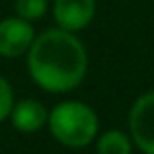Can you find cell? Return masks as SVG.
I'll return each instance as SVG.
<instances>
[{"mask_svg":"<svg viewBox=\"0 0 154 154\" xmlns=\"http://www.w3.org/2000/svg\"><path fill=\"white\" fill-rule=\"evenodd\" d=\"M47 0H16V12L23 20H37L45 14Z\"/></svg>","mask_w":154,"mask_h":154,"instance_id":"cell-8","label":"cell"},{"mask_svg":"<svg viewBox=\"0 0 154 154\" xmlns=\"http://www.w3.org/2000/svg\"><path fill=\"white\" fill-rule=\"evenodd\" d=\"M14 107V98H12V88L6 80L0 76V121H4L10 115Z\"/></svg>","mask_w":154,"mask_h":154,"instance_id":"cell-9","label":"cell"},{"mask_svg":"<svg viewBox=\"0 0 154 154\" xmlns=\"http://www.w3.org/2000/svg\"><path fill=\"white\" fill-rule=\"evenodd\" d=\"M129 127L140 150L154 154V92L140 96L135 102L129 117Z\"/></svg>","mask_w":154,"mask_h":154,"instance_id":"cell-3","label":"cell"},{"mask_svg":"<svg viewBox=\"0 0 154 154\" xmlns=\"http://www.w3.org/2000/svg\"><path fill=\"white\" fill-rule=\"evenodd\" d=\"M94 14V0H55V20L66 31H78L86 27Z\"/></svg>","mask_w":154,"mask_h":154,"instance_id":"cell-5","label":"cell"},{"mask_svg":"<svg viewBox=\"0 0 154 154\" xmlns=\"http://www.w3.org/2000/svg\"><path fill=\"white\" fill-rule=\"evenodd\" d=\"M10 115H12L14 127L20 129V131H23V133L37 131L47 121L45 107L39 102H35V100H23V102H20L16 107H12Z\"/></svg>","mask_w":154,"mask_h":154,"instance_id":"cell-6","label":"cell"},{"mask_svg":"<svg viewBox=\"0 0 154 154\" xmlns=\"http://www.w3.org/2000/svg\"><path fill=\"white\" fill-rule=\"evenodd\" d=\"M33 41V29L23 18H8L0 22V55L20 57L29 49Z\"/></svg>","mask_w":154,"mask_h":154,"instance_id":"cell-4","label":"cell"},{"mask_svg":"<svg viewBox=\"0 0 154 154\" xmlns=\"http://www.w3.org/2000/svg\"><path fill=\"white\" fill-rule=\"evenodd\" d=\"M29 74L49 92H68L82 82L88 59L82 43L66 29H49L29 45Z\"/></svg>","mask_w":154,"mask_h":154,"instance_id":"cell-1","label":"cell"},{"mask_svg":"<svg viewBox=\"0 0 154 154\" xmlns=\"http://www.w3.org/2000/svg\"><path fill=\"white\" fill-rule=\"evenodd\" d=\"M51 133L66 146H86L98 133V117L80 102L59 103L49 115Z\"/></svg>","mask_w":154,"mask_h":154,"instance_id":"cell-2","label":"cell"},{"mask_svg":"<svg viewBox=\"0 0 154 154\" xmlns=\"http://www.w3.org/2000/svg\"><path fill=\"white\" fill-rule=\"evenodd\" d=\"M98 154H131V143L121 131H107L98 140Z\"/></svg>","mask_w":154,"mask_h":154,"instance_id":"cell-7","label":"cell"}]
</instances>
